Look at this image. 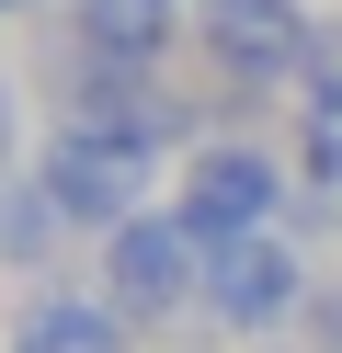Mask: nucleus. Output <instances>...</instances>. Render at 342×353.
I'll list each match as a JSON object with an SVG mask.
<instances>
[{
  "label": "nucleus",
  "mask_w": 342,
  "mask_h": 353,
  "mask_svg": "<svg viewBox=\"0 0 342 353\" xmlns=\"http://www.w3.org/2000/svg\"><path fill=\"white\" fill-rule=\"evenodd\" d=\"M285 205H296L285 160H274V148H251V137H217V148H194V160H182V205H171V216L205 239V251H228V239H263Z\"/></svg>",
  "instance_id": "nucleus-1"
},
{
  "label": "nucleus",
  "mask_w": 342,
  "mask_h": 353,
  "mask_svg": "<svg viewBox=\"0 0 342 353\" xmlns=\"http://www.w3.org/2000/svg\"><path fill=\"white\" fill-rule=\"evenodd\" d=\"M171 12H182V0H68V46L103 57V69H160L171 34H182Z\"/></svg>",
  "instance_id": "nucleus-8"
},
{
  "label": "nucleus",
  "mask_w": 342,
  "mask_h": 353,
  "mask_svg": "<svg viewBox=\"0 0 342 353\" xmlns=\"http://www.w3.org/2000/svg\"><path fill=\"white\" fill-rule=\"evenodd\" d=\"M103 296L126 307V319H182V307H205V239L182 228L171 205L126 216V228L103 239Z\"/></svg>",
  "instance_id": "nucleus-2"
},
{
  "label": "nucleus",
  "mask_w": 342,
  "mask_h": 353,
  "mask_svg": "<svg viewBox=\"0 0 342 353\" xmlns=\"http://www.w3.org/2000/svg\"><path fill=\"white\" fill-rule=\"evenodd\" d=\"M57 239H68L57 194H46L35 171H12V183H0V262H12V274H46V262H57Z\"/></svg>",
  "instance_id": "nucleus-9"
},
{
  "label": "nucleus",
  "mask_w": 342,
  "mask_h": 353,
  "mask_svg": "<svg viewBox=\"0 0 342 353\" xmlns=\"http://www.w3.org/2000/svg\"><path fill=\"white\" fill-rule=\"evenodd\" d=\"M12 148H23V103L0 92V183H12Z\"/></svg>",
  "instance_id": "nucleus-12"
},
{
  "label": "nucleus",
  "mask_w": 342,
  "mask_h": 353,
  "mask_svg": "<svg viewBox=\"0 0 342 353\" xmlns=\"http://www.w3.org/2000/svg\"><path fill=\"white\" fill-rule=\"evenodd\" d=\"M35 183L57 194V216L91 228V239H114L126 216H149V160L114 148V137H91V125H57V137L35 148Z\"/></svg>",
  "instance_id": "nucleus-4"
},
{
  "label": "nucleus",
  "mask_w": 342,
  "mask_h": 353,
  "mask_svg": "<svg viewBox=\"0 0 342 353\" xmlns=\"http://www.w3.org/2000/svg\"><path fill=\"white\" fill-rule=\"evenodd\" d=\"M0 12H46V0H0Z\"/></svg>",
  "instance_id": "nucleus-13"
},
{
  "label": "nucleus",
  "mask_w": 342,
  "mask_h": 353,
  "mask_svg": "<svg viewBox=\"0 0 342 353\" xmlns=\"http://www.w3.org/2000/svg\"><path fill=\"white\" fill-rule=\"evenodd\" d=\"M205 57H217L240 92H285V80H308V46H319V12H296V0H205Z\"/></svg>",
  "instance_id": "nucleus-6"
},
{
  "label": "nucleus",
  "mask_w": 342,
  "mask_h": 353,
  "mask_svg": "<svg viewBox=\"0 0 342 353\" xmlns=\"http://www.w3.org/2000/svg\"><path fill=\"white\" fill-rule=\"evenodd\" d=\"M126 307L103 296V285H46L35 307L12 319V353H126Z\"/></svg>",
  "instance_id": "nucleus-7"
},
{
  "label": "nucleus",
  "mask_w": 342,
  "mask_h": 353,
  "mask_svg": "<svg viewBox=\"0 0 342 353\" xmlns=\"http://www.w3.org/2000/svg\"><path fill=\"white\" fill-rule=\"evenodd\" d=\"M296 114H308V137H342V12H319V46H308V80H296Z\"/></svg>",
  "instance_id": "nucleus-10"
},
{
  "label": "nucleus",
  "mask_w": 342,
  "mask_h": 353,
  "mask_svg": "<svg viewBox=\"0 0 342 353\" xmlns=\"http://www.w3.org/2000/svg\"><path fill=\"white\" fill-rule=\"evenodd\" d=\"M57 103H68L57 125H91V137L137 148V160H160V148L182 137V103L160 92V69H103V57H80V46L57 57Z\"/></svg>",
  "instance_id": "nucleus-5"
},
{
  "label": "nucleus",
  "mask_w": 342,
  "mask_h": 353,
  "mask_svg": "<svg viewBox=\"0 0 342 353\" xmlns=\"http://www.w3.org/2000/svg\"><path fill=\"white\" fill-rule=\"evenodd\" d=\"M308 296H319V285H308V262H296V239H285V228L205 251V319L240 330V342H263V330L308 319Z\"/></svg>",
  "instance_id": "nucleus-3"
},
{
  "label": "nucleus",
  "mask_w": 342,
  "mask_h": 353,
  "mask_svg": "<svg viewBox=\"0 0 342 353\" xmlns=\"http://www.w3.org/2000/svg\"><path fill=\"white\" fill-rule=\"evenodd\" d=\"M308 342L342 353V285H319V296H308Z\"/></svg>",
  "instance_id": "nucleus-11"
},
{
  "label": "nucleus",
  "mask_w": 342,
  "mask_h": 353,
  "mask_svg": "<svg viewBox=\"0 0 342 353\" xmlns=\"http://www.w3.org/2000/svg\"><path fill=\"white\" fill-rule=\"evenodd\" d=\"M182 12H205V0H182Z\"/></svg>",
  "instance_id": "nucleus-14"
}]
</instances>
